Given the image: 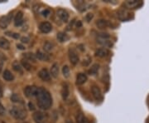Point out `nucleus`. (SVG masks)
I'll list each match as a JSON object with an SVG mask.
<instances>
[{
    "label": "nucleus",
    "instance_id": "obj_34",
    "mask_svg": "<svg viewBox=\"0 0 149 123\" xmlns=\"http://www.w3.org/2000/svg\"><path fill=\"white\" fill-rule=\"evenodd\" d=\"M42 14L44 17H47L48 14H50V10H48V9H45V10L42 12Z\"/></svg>",
    "mask_w": 149,
    "mask_h": 123
},
{
    "label": "nucleus",
    "instance_id": "obj_31",
    "mask_svg": "<svg viewBox=\"0 0 149 123\" xmlns=\"http://www.w3.org/2000/svg\"><path fill=\"white\" fill-rule=\"evenodd\" d=\"M7 34H8V35H9V36H11V37H13V38H17V39H18V38H20L19 34H17V33H12V32H7Z\"/></svg>",
    "mask_w": 149,
    "mask_h": 123
},
{
    "label": "nucleus",
    "instance_id": "obj_28",
    "mask_svg": "<svg viewBox=\"0 0 149 123\" xmlns=\"http://www.w3.org/2000/svg\"><path fill=\"white\" fill-rule=\"evenodd\" d=\"M62 73L65 78L69 77H70V68L68 66H64L63 68H62Z\"/></svg>",
    "mask_w": 149,
    "mask_h": 123
},
{
    "label": "nucleus",
    "instance_id": "obj_27",
    "mask_svg": "<svg viewBox=\"0 0 149 123\" xmlns=\"http://www.w3.org/2000/svg\"><path fill=\"white\" fill-rule=\"evenodd\" d=\"M21 64H22V67H24V68H25L26 70H27V71H30V70L32 69V66H31V64L27 62V60L22 59L21 62Z\"/></svg>",
    "mask_w": 149,
    "mask_h": 123
},
{
    "label": "nucleus",
    "instance_id": "obj_22",
    "mask_svg": "<svg viewBox=\"0 0 149 123\" xmlns=\"http://www.w3.org/2000/svg\"><path fill=\"white\" fill-rule=\"evenodd\" d=\"M13 69L14 70L15 72H18V73H21L22 74L23 73V70H22V65L17 62V61H14L13 63Z\"/></svg>",
    "mask_w": 149,
    "mask_h": 123
},
{
    "label": "nucleus",
    "instance_id": "obj_13",
    "mask_svg": "<svg viewBox=\"0 0 149 123\" xmlns=\"http://www.w3.org/2000/svg\"><path fill=\"white\" fill-rule=\"evenodd\" d=\"M109 53V50L105 48H101L97 49L95 52V55L99 58H105Z\"/></svg>",
    "mask_w": 149,
    "mask_h": 123
},
{
    "label": "nucleus",
    "instance_id": "obj_33",
    "mask_svg": "<svg viewBox=\"0 0 149 123\" xmlns=\"http://www.w3.org/2000/svg\"><path fill=\"white\" fill-rule=\"evenodd\" d=\"M93 17H94V15L92 14V13H88L87 15H86V17H85V18H86V20H87V22H90L93 18Z\"/></svg>",
    "mask_w": 149,
    "mask_h": 123
},
{
    "label": "nucleus",
    "instance_id": "obj_40",
    "mask_svg": "<svg viewBox=\"0 0 149 123\" xmlns=\"http://www.w3.org/2000/svg\"><path fill=\"white\" fill-rule=\"evenodd\" d=\"M66 123H72V122H70V121H68V122H66Z\"/></svg>",
    "mask_w": 149,
    "mask_h": 123
},
{
    "label": "nucleus",
    "instance_id": "obj_29",
    "mask_svg": "<svg viewBox=\"0 0 149 123\" xmlns=\"http://www.w3.org/2000/svg\"><path fill=\"white\" fill-rule=\"evenodd\" d=\"M11 101L13 102H20L22 101L21 97L17 95V94H13L11 96Z\"/></svg>",
    "mask_w": 149,
    "mask_h": 123
},
{
    "label": "nucleus",
    "instance_id": "obj_1",
    "mask_svg": "<svg viewBox=\"0 0 149 123\" xmlns=\"http://www.w3.org/2000/svg\"><path fill=\"white\" fill-rule=\"evenodd\" d=\"M37 98L38 107L43 110L49 109L52 104V98L50 92L42 87H38V94Z\"/></svg>",
    "mask_w": 149,
    "mask_h": 123
},
{
    "label": "nucleus",
    "instance_id": "obj_36",
    "mask_svg": "<svg viewBox=\"0 0 149 123\" xmlns=\"http://www.w3.org/2000/svg\"><path fill=\"white\" fill-rule=\"evenodd\" d=\"M28 107H29V109H30L31 111H34V110H35L34 105L32 104V102H29V103H28Z\"/></svg>",
    "mask_w": 149,
    "mask_h": 123
},
{
    "label": "nucleus",
    "instance_id": "obj_19",
    "mask_svg": "<svg viewBox=\"0 0 149 123\" xmlns=\"http://www.w3.org/2000/svg\"><path fill=\"white\" fill-rule=\"evenodd\" d=\"M0 48L4 50H8L10 48V43L4 38H0Z\"/></svg>",
    "mask_w": 149,
    "mask_h": 123
},
{
    "label": "nucleus",
    "instance_id": "obj_8",
    "mask_svg": "<svg viewBox=\"0 0 149 123\" xmlns=\"http://www.w3.org/2000/svg\"><path fill=\"white\" fill-rule=\"evenodd\" d=\"M38 77L44 82H48V81L51 80V74L50 72H48L47 69L46 68H42V70L39 71L38 72Z\"/></svg>",
    "mask_w": 149,
    "mask_h": 123
},
{
    "label": "nucleus",
    "instance_id": "obj_10",
    "mask_svg": "<svg viewBox=\"0 0 149 123\" xmlns=\"http://www.w3.org/2000/svg\"><path fill=\"white\" fill-rule=\"evenodd\" d=\"M91 91H92V95L95 97V100H97V101L101 100L102 93L99 86H93L92 88H91Z\"/></svg>",
    "mask_w": 149,
    "mask_h": 123
},
{
    "label": "nucleus",
    "instance_id": "obj_30",
    "mask_svg": "<svg viewBox=\"0 0 149 123\" xmlns=\"http://www.w3.org/2000/svg\"><path fill=\"white\" fill-rule=\"evenodd\" d=\"M6 113V110L4 107L3 106V104L0 102V116H4Z\"/></svg>",
    "mask_w": 149,
    "mask_h": 123
},
{
    "label": "nucleus",
    "instance_id": "obj_5",
    "mask_svg": "<svg viewBox=\"0 0 149 123\" xmlns=\"http://www.w3.org/2000/svg\"><path fill=\"white\" fill-rule=\"evenodd\" d=\"M69 59L70 63L72 65H76L79 62V55L77 51L73 48L69 49Z\"/></svg>",
    "mask_w": 149,
    "mask_h": 123
},
{
    "label": "nucleus",
    "instance_id": "obj_41",
    "mask_svg": "<svg viewBox=\"0 0 149 123\" xmlns=\"http://www.w3.org/2000/svg\"><path fill=\"white\" fill-rule=\"evenodd\" d=\"M147 123H149V117H148V119L147 120Z\"/></svg>",
    "mask_w": 149,
    "mask_h": 123
},
{
    "label": "nucleus",
    "instance_id": "obj_2",
    "mask_svg": "<svg viewBox=\"0 0 149 123\" xmlns=\"http://www.w3.org/2000/svg\"><path fill=\"white\" fill-rule=\"evenodd\" d=\"M10 115L14 117L16 120H24L27 117V112L25 110L22 109L20 107H13L9 111Z\"/></svg>",
    "mask_w": 149,
    "mask_h": 123
},
{
    "label": "nucleus",
    "instance_id": "obj_9",
    "mask_svg": "<svg viewBox=\"0 0 149 123\" xmlns=\"http://www.w3.org/2000/svg\"><path fill=\"white\" fill-rule=\"evenodd\" d=\"M39 29H40V31L43 33H48V32H50L52 31V24L50 23V22H42L40 25H39Z\"/></svg>",
    "mask_w": 149,
    "mask_h": 123
},
{
    "label": "nucleus",
    "instance_id": "obj_7",
    "mask_svg": "<svg viewBox=\"0 0 149 123\" xmlns=\"http://www.w3.org/2000/svg\"><path fill=\"white\" fill-rule=\"evenodd\" d=\"M56 15L59 18L64 22H67L69 20V14L66 11L62 8H60L56 11Z\"/></svg>",
    "mask_w": 149,
    "mask_h": 123
},
{
    "label": "nucleus",
    "instance_id": "obj_23",
    "mask_svg": "<svg viewBox=\"0 0 149 123\" xmlns=\"http://www.w3.org/2000/svg\"><path fill=\"white\" fill-rule=\"evenodd\" d=\"M56 38H57V40L60 43H64V42H66L69 39L68 35L64 33V32H58L57 35H56Z\"/></svg>",
    "mask_w": 149,
    "mask_h": 123
},
{
    "label": "nucleus",
    "instance_id": "obj_39",
    "mask_svg": "<svg viewBox=\"0 0 149 123\" xmlns=\"http://www.w3.org/2000/svg\"><path fill=\"white\" fill-rule=\"evenodd\" d=\"M148 107H149V96L148 97Z\"/></svg>",
    "mask_w": 149,
    "mask_h": 123
},
{
    "label": "nucleus",
    "instance_id": "obj_6",
    "mask_svg": "<svg viewBox=\"0 0 149 123\" xmlns=\"http://www.w3.org/2000/svg\"><path fill=\"white\" fill-rule=\"evenodd\" d=\"M12 18H13V13H8V15L1 17V18H0V27L2 29L6 28V27L9 25Z\"/></svg>",
    "mask_w": 149,
    "mask_h": 123
},
{
    "label": "nucleus",
    "instance_id": "obj_11",
    "mask_svg": "<svg viewBox=\"0 0 149 123\" xmlns=\"http://www.w3.org/2000/svg\"><path fill=\"white\" fill-rule=\"evenodd\" d=\"M96 26L100 29H104L109 27H111V23L108 20H104V19H100L96 22Z\"/></svg>",
    "mask_w": 149,
    "mask_h": 123
},
{
    "label": "nucleus",
    "instance_id": "obj_37",
    "mask_svg": "<svg viewBox=\"0 0 149 123\" xmlns=\"http://www.w3.org/2000/svg\"><path fill=\"white\" fill-rule=\"evenodd\" d=\"M17 48L20 49V50H24L25 49V47L23 45H22V44H17Z\"/></svg>",
    "mask_w": 149,
    "mask_h": 123
},
{
    "label": "nucleus",
    "instance_id": "obj_24",
    "mask_svg": "<svg viewBox=\"0 0 149 123\" xmlns=\"http://www.w3.org/2000/svg\"><path fill=\"white\" fill-rule=\"evenodd\" d=\"M23 58H25V60H28V61H32L33 63H35L36 62V56H35V54L32 53H24L23 55Z\"/></svg>",
    "mask_w": 149,
    "mask_h": 123
},
{
    "label": "nucleus",
    "instance_id": "obj_18",
    "mask_svg": "<svg viewBox=\"0 0 149 123\" xmlns=\"http://www.w3.org/2000/svg\"><path fill=\"white\" fill-rule=\"evenodd\" d=\"M3 79L7 82H12L14 80V76L11 72L9 70H5L3 73Z\"/></svg>",
    "mask_w": 149,
    "mask_h": 123
},
{
    "label": "nucleus",
    "instance_id": "obj_25",
    "mask_svg": "<svg viewBox=\"0 0 149 123\" xmlns=\"http://www.w3.org/2000/svg\"><path fill=\"white\" fill-rule=\"evenodd\" d=\"M99 68H100V65L97 64V63H96V64H94L91 67V68L89 69L88 72H89L90 75H95V74H97L98 71H99Z\"/></svg>",
    "mask_w": 149,
    "mask_h": 123
},
{
    "label": "nucleus",
    "instance_id": "obj_38",
    "mask_svg": "<svg viewBox=\"0 0 149 123\" xmlns=\"http://www.w3.org/2000/svg\"><path fill=\"white\" fill-rule=\"evenodd\" d=\"M2 96H3V89L0 86V97H2Z\"/></svg>",
    "mask_w": 149,
    "mask_h": 123
},
{
    "label": "nucleus",
    "instance_id": "obj_32",
    "mask_svg": "<svg viewBox=\"0 0 149 123\" xmlns=\"http://www.w3.org/2000/svg\"><path fill=\"white\" fill-rule=\"evenodd\" d=\"M99 36L103 39H106V38H109L110 37L109 34H108V33H99Z\"/></svg>",
    "mask_w": 149,
    "mask_h": 123
},
{
    "label": "nucleus",
    "instance_id": "obj_16",
    "mask_svg": "<svg viewBox=\"0 0 149 123\" xmlns=\"http://www.w3.org/2000/svg\"><path fill=\"white\" fill-rule=\"evenodd\" d=\"M35 56H36V58L40 61H48L50 59V57L48 56V54L44 52H42V51H37Z\"/></svg>",
    "mask_w": 149,
    "mask_h": 123
},
{
    "label": "nucleus",
    "instance_id": "obj_3",
    "mask_svg": "<svg viewBox=\"0 0 149 123\" xmlns=\"http://www.w3.org/2000/svg\"><path fill=\"white\" fill-rule=\"evenodd\" d=\"M23 92L27 97L37 96L38 94V87L35 86H27L24 88Z\"/></svg>",
    "mask_w": 149,
    "mask_h": 123
},
{
    "label": "nucleus",
    "instance_id": "obj_20",
    "mask_svg": "<svg viewBox=\"0 0 149 123\" xmlns=\"http://www.w3.org/2000/svg\"><path fill=\"white\" fill-rule=\"evenodd\" d=\"M50 74L54 78H56L59 75V66L57 63H54L52 66V68H51V72Z\"/></svg>",
    "mask_w": 149,
    "mask_h": 123
},
{
    "label": "nucleus",
    "instance_id": "obj_12",
    "mask_svg": "<svg viewBox=\"0 0 149 123\" xmlns=\"http://www.w3.org/2000/svg\"><path fill=\"white\" fill-rule=\"evenodd\" d=\"M23 23V13L22 12L17 13L16 16L14 18V25L16 27H19Z\"/></svg>",
    "mask_w": 149,
    "mask_h": 123
},
{
    "label": "nucleus",
    "instance_id": "obj_26",
    "mask_svg": "<svg viewBox=\"0 0 149 123\" xmlns=\"http://www.w3.org/2000/svg\"><path fill=\"white\" fill-rule=\"evenodd\" d=\"M54 48L53 43H52L51 42H46L43 45V49L46 51V52H51Z\"/></svg>",
    "mask_w": 149,
    "mask_h": 123
},
{
    "label": "nucleus",
    "instance_id": "obj_17",
    "mask_svg": "<svg viewBox=\"0 0 149 123\" xmlns=\"http://www.w3.org/2000/svg\"><path fill=\"white\" fill-rule=\"evenodd\" d=\"M70 94V90H69V86L67 85L66 83H65L62 86V88H61V96L64 100H66L68 98Z\"/></svg>",
    "mask_w": 149,
    "mask_h": 123
},
{
    "label": "nucleus",
    "instance_id": "obj_15",
    "mask_svg": "<svg viewBox=\"0 0 149 123\" xmlns=\"http://www.w3.org/2000/svg\"><path fill=\"white\" fill-rule=\"evenodd\" d=\"M87 81V76L85 73H79L76 77V85H83Z\"/></svg>",
    "mask_w": 149,
    "mask_h": 123
},
{
    "label": "nucleus",
    "instance_id": "obj_4",
    "mask_svg": "<svg viewBox=\"0 0 149 123\" xmlns=\"http://www.w3.org/2000/svg\"><path fill=\"white\" fill-rule=\"evenodd\" d=\"M32 117L36 123H46L47 121V115L42 112H36Z\"/></svg>",
    "mask_w": 149,
    "mask_h": 123
},
{
    "label": "nucleus",
    "instance_id": "obj_21",
    "mask_svg": "<svg viewBox=\"0 0 149 123\" xmlns=\"http://www.w3.org/2000/svg\"><path fill=\"white\" fill-rule=\"evenodd\" d=\"M76 122L77 123H90V121L88 120V118L85 117L84 114L79 113L76 116Z\"/></svg>",
    "mask_w": 149,
    "mask_h": 123
},
{
    "label": "nucleus",
    "instance_id": "obj_35",
    "mask_svg": "<svg viewBox=\"0 0 149 123\" xmlns=\"http://www.w3.org/2000/svg\"><path fill=\"white\" fill-rule=\"evenodd\" d=\"M21 41L22 43H27L29 42V38L27 37H23V38H21Z\"/></svg>",
    "mask_w": 149,
    "mask_h": 123
},
{
    "label": "nucleus",
    "instance_id": "obj_14",
    "mask_svg": "<svg viewBox=\"0 0 149 123\" xmlns=\"http://www.w3.org/2000/svg\"><path fill=\"white\" fill-rule=\"evenodd\" d=\"M126 5L128 6L130 8H137L139 7H141L143 5V2L142 1H137V0H133V1H127L126 2Z\"/></svg>",
    "mask_w": 149,
    "mask_h": 123
}]
</instances>
